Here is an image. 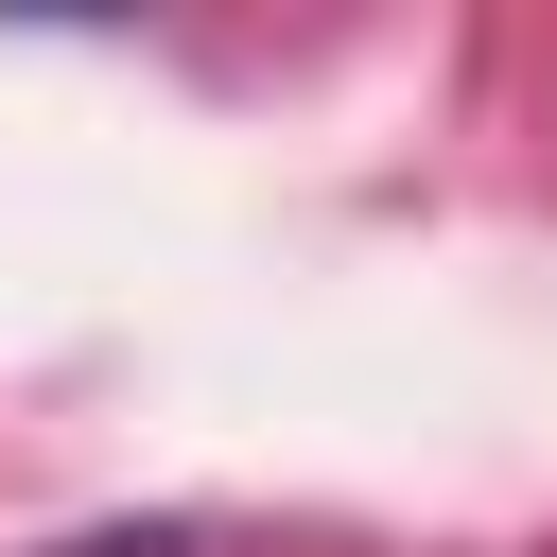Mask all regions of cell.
<instances>
[{
    "mask_svg": "<svg viewBox=\"0 0 557 557\" xmlns=\"http://www.w3.org/2000/svg\"><path fill=\"white\" fill-rule=\"evenodd\" d=\"M35 557H191L174 522H87V540H35Z\"/></svg>",
    "mask_w": 557,
    "mask_h": 557,
    "instance_id": "cell-1",
    "label": "cell"
}]
</instances>
